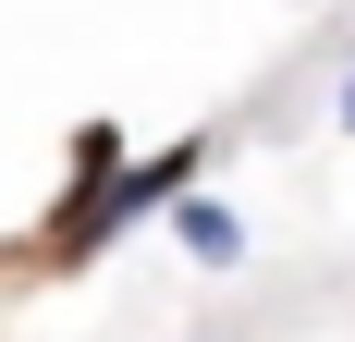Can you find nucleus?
I'll return each instance as SVG.
<instances>
[{"label": "nucleus", "mask_w": 355, "mask_h": 342, "mask_svg": "<svg viewBox=\"0 0 355 342\" xmlns=\"http://www.w3.org/2000/svg\"><path fill=\"white\" fill-rule=\"evenodd\" d=\"M331 123H343V135H355V73H343V98H331Z\"/></svg>", "instance_id": "obj_3"}, {"label": "nucleus", "mask_w": 355, "mask_h": 342, "mask_svg": "<svg viewBox=\"0 0 355 342\" xmlns=\"http://www.w3.org/2000/svg\"><path fill=\"white\" fill-rule=\"evenodd\" d=\"M172 244L196 257V269H233V257H245V220H233L220 196H172Z\"/></svg>", "instance_id": "obj_2"}, {"label": "nucleus", "mask_w": 355, "mask_h": 342, "mask_svg": "<svg viewBox=\"0 0 355 342\" xmlns=\"http://www.w3.org/2000/svg\"><path fill=\"white\" fill-rule=\"evenodd\" d=\"M110 233H123V135L110 123H73V196L49 208V269L98 257Z\"/></svg>", "instance_id": "obj_1"}]
</instances>
